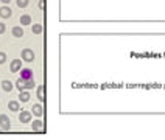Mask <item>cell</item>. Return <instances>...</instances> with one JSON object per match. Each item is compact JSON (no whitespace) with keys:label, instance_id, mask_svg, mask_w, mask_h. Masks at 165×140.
<instances>
[{"label":"cell","instance_id":"cell-11","mask_svg":"<svg viewBox=\"0 0 165 140\" xmlns=\"http://www.w3.org/2000/svg\"><path fill=\"white\" fill-rule=\"evenodd\" d=\"M17 87H19V90L25 89V80H19V81H17Z\"/></svg>","mask_w":165,"mask_h":140},{"label":"cell","instance_id":"cell-3","mask_svg":"<svg viewBox=\"0 0 165 140\" xmlns=\"http://www.w3.org/2000/svg\"><path fill=\"white\" fill-rule=\"evenodd\" d=\"M20 75H22V80H25V81L31 80V70H30V69H23Z\"/></svg>","mask_w":165,"mask_h":140},{"label":"cell","instance_id":"cell-16","mask_svg":"<svg viewBox=\"0 0 165 140\" xmlns=\"http://www.w3.org/2000/svg\"><path fill=\"white\" fill-rule=\"evenodd\" d=\"M33 31H34V33H41V31H42V27H41V25H34V27H33Z\"/></svg>","mask_w":165,"mask_h":140},{"label":"cell","instance_id":"cell-6","mask_svg":"<svg viewBox=\"0 0 165 140\" xmlns=\"http://www.w3.org/2000/svg\"><path fill=\"white\" fill-rule=\"evenodd\" d=\"M20 69V61H13V64H11V70H13V72H17V70H19Z\"/></svg>","mask_w":165,"mask_h":140},{"label":"cell","instance_id":"cell-21","mask_svg":"<svg viewBox=\"0 0 165 140\" xmlns=\"http://www.w3.org/2000/svg\"><path fill=\"white\" fill-rule=\"evenodd\" d=\"M2 2H3V3H9V0H2Z\"/></svg>","mask_w":165,"mask_h":140},{"label":"cell","instance_id":"cell-8","mask_svg":"<svg viewBox=\"0 0 165 140\" xmlns=\"http://www.w3.org/2000/svg\"><path fill=\"white\" fill-rule=\"evenodd\" d=\"M2 86H3L5 90H8V92H9L11 89H13V84H11L9 81H3V83H2Z\"/></svg>","mask_w":165,"mask_h":140},{"label":"cell","instance_id":"cell-7","mask_svg":"<svg viewBox=\"0 0 165 140\" xmlns=\"http://www.w3.org/2000/svg\"><path fill=\"white\" fill-rule=\"evenodd\" d=\"M13 34L16 36V38H20V36L23 34V31H22V28H19V27H16V28L13 30Z\"/></svg>","mask_w":165,"mask_h":140},{"label":"cell","instance_id":"cell-17","mask_svg":"<svg viewBox=\"0 0 165 140\" xmlns=\"http://www.w3.org/2000/svg\"><path fill=\"white\" fill-rule=\"evenodd\" d=\"M33 125H34V129H39L42 123H41V121H36V123H33Z\"/></svg>","mask_w":165,"mask_h":140},{"label":"cell","instance_id":"cell-2","mask_svg":"<svg viewBox=\"0 0 165 140\" xmlns=\"http://www.w3.org/2000/svg\"><path fill=\"white\" fill-rule=\"evenodd\" d=\"M22 56H23V59H25V61H33L34 54H33V52H31V50H23Z\"/></svg>","mask_w":165,"mask_h":140},{"label":"cell","instance_id":"cell-19","mask_svg":"<svg viewBox=\"0 0 165 140\" xmlns=\"http://www.w3.org/2000/svg\"><path fill=\"white\" fill-rule=\"evenodd\" d=\"M5 31V25H3V23H0V33H3Z\"/></svg>","mask_w":165,"mask_h":140},{"label":"cell","instance_id":"cell-18","mask_svg":"<svg viewBox=\"0 0 165 140\" xmlns=\"http://www.w3.org/2000/svg\"><path fill=\"white\" fill-rule=\"evenodd\" d=\"M2 62H5V54L0 53V64H2Z\"/></svg>","mask_w":165,"mask_h":140},{"label":"cell","instance_id":"cell-10","mask_svg":"<svg viewBox=\"0 0 165 140\" xmlns=\"http://www.w3.org/2000/svg\"><path fill=\"white\" fill-rule=\"evenodd\" d=\"M9 109H11V111H17V109H19L17 101H11V103H9Z\"/></svg>","mask_w":165,"mask_h":140},{"label":"cell","instance_id":"cell-20","mask_svg":"<svg viewBox=\"0 0 165 140\" xmlns=\"http://www.w3.org/2000/svg\"><path fill=\"white\" fill-rule=\"evenodd\" d=\"M38 94H39V98H42V87H39V92Z\"/></svg>","mask_w":165,"mask_h":140},{"label":"cell","instance_id":"cell-4","mask_svg":"<svg viewBox=\"0 0 165 140\" xmlns=\"http://www.w3.org/2000/svg\"><path fill=\"white\" fill-rule=\"evenodd\" d=\"M30 118H31V115H30V112H22V114H20V120L23 121V123H27V121H30Z\"/></svg>","mask_w":165,"mask_h":140},{"label":"cell","instance_id":"cell-5","mask_svg":"<svg viewBox=\"0 0 165 140\" xmlns=\"http://www.w3.org/2000/svg\"><path fill=\"white\" fill-rule=\"evenodd\" d=\"M0 16L2 17H9L11 16V9L9 8H2L0 9Z\"/></svg>","mask_w":165,"mask_h":140},{"label":"cell","instance_id":"cell-9","mask_svg":"<svg viewBox=\"0 0 165 140\" xmlns=\"http://www.w3.org/2000/svg\"><path fill=\"white\" fill-rule=\"evenodd\" d=\"M20 23H22V25H28V23H30V16H22V19H20Z\"/></svg>","mask_w":165,"mask_h":140},{"label":"cell","instance_id":"cell-13","mask_svg":"<svg viewBox=\"0 0 165 140\" xmlns=\"http://www.w3.org/2000/svg\"><path fill=\"white\" fill-rule=\"evenodd\" d=\"M33 112H34L36 115H41V114H42V109H41V106H34V107H33Z\"/></svg>","mask_w":165,"mask_h":140},{"label":"cell","instance_id":"cell-14","mask_svg":"<svg viewBox=\"0 0 165 140\" xmlns=\"http://www.w3.org/2000/svg\"><path fill=\"white\" fill-rule=\"evenodd\" d=\"M25 87H28V89L30 87H34V81L33 80H27L25 81Z\"/></svg>","mask_w":165,"mask_h":140},{"label":"cell","instance_id":"cell-12","mask_svg":"<svg viewBox=\"0 0 165 140\" xmlns=\"http://www.w3.org/2000/svg\"><path fill=\"white\" fill-rule=\"evenodd\" d=\"M28 98H30V95H28L27 92H22V94H20V100H22V101H28Z\"/></svg>","mask_w":165,"mask_h":140},{"label":"cell","instance_id":"cell-1","mask_svg":"<svg viewBox=\"0 0 165 140\" xmlns=\"http://www.w3.org/2000/svg\"><path fill=\"white\" fill-rule=\"evenodd\" d=\"M0 125H2V128L5 131L9 129V120H8L7 115H0Z\"/></svg>","mask_w":165,"mask_h":140},{"label":"cell","instance_id":"cell-15","mask_svg":"<svg viewBox=\"0 0 165 140\" xmlns=\"http://www.w3.org/2000/svg\"><path fill=\"white\" fill-rule=\"evenodd\" d=\"M17 5H19V7H27L28 0H17Z\"/></svg>","mask_w":165,"mask_h":140}]
</instances>
